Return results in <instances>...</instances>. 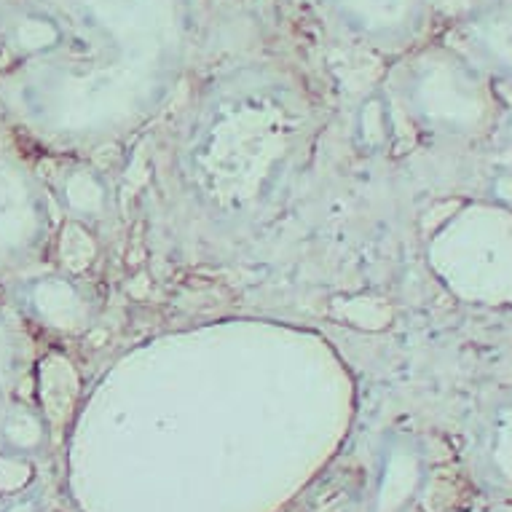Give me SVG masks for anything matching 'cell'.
I'll return each instance as SVG.
<instances>
[{"instance_id": "6da1fadb", "label": "cell", "mask_w": 512, "mask_h": 512, "mask_svg": "<svg viewBox=\"0 0 512 512\" xmlns=\"http://www.w3.org/2000/svg\"><path fill=\"white\" fill-rule=\"evenodd\" d=\"M62 43L0 70L11 135L84 156L143 124L202 51L210 0H35Z\"/></svg>"}, {"instance_id": "7a4b0ae2", "label": "cell", "mask_w": 512, "mask_h": 512, "mask_svg": "<svg viewBox=\"0 0 512 512\" xmlns=\"http://www.w3.org/2000/svg\"><path fill=\"white\" fill-rule=\"evenodd\" d=\"M381 89L416 145L472 148L499 129L510 97L443 35L389 62Z\"/></svg>"}, {"instance_id": "3957f363", "label": "cell", "mask_w": 512, "mask_h": 512, "mask_svg": "<svg viewBox=\"0 0 512 512\" xmlns=\"http://www.w3.org/2000/svg\"><path fill=\"white\" fill-rule=\"evenodd\" d=\"M59 223L38 164L11 140L0 143V285L49 269Z\"/></svg>"}, {"instance_id": "277c9868", "label": "cell", "mask_w": 512, "mask_h": 512, "mask_svg": "<svg viewBox=\"0 0 512 512\" xmlns=\"http://www.w3.org/2000/svg\"><path fill=\"white\" fill-rule=\"evenodd\" d=\"M322 33L346 49L395 62L440 30L435 0H306Z\"/></svg>"}, {"instance_id": "5b68a950", "label": "cell", "mask_w": 512, "mask_h": 512, "mask_svg": "<svg viewBox=\"0 0 512 512\" xmlns=\"http://www.w3.org/2000/svg\"><path fill=\"white\" fill-rule=\"evenodd\" d=\"M0 301L27 328H38L54 336L84 333L94 319V298L92 290L86 287V279L57 266L3 282Z\"/></svg>"}, {"instance_id": "8992f818", "label": "cell", "mask_w": 512, "mask_h": 512, "mask_svg": "<svg viewBox=\"0 0 512 512\" xmlns=\"http://www.w3.org/2000/svg\"><path fill=\"white\" fill-rule=\"evenodd\" d=\"M437 35L512 100V0H483L445 19Z\"/></svg>"}, {"instance_id": "52a82bcc", "label": "cell", "mask_w": 512, "mask_h": 512, "mask_svg": "<svg viewBox=\"0 0 512 512\" xmlns=\"http://www.w3.org/2000/svg\"><path fill=\"white\" fill-rule=\"evenodd\" d=\"M49 188L59 218L84 226L94 234L108 226L116 215V196L110 188L108 175L84 156L49 153L46 161H35Z\"/></svg>"}, {"instance_id": "ba28073f", "label": "cell", "mask_w": 512, "mask_h": 512, "mask_svg": "<svg viewBox=\"0 0 512 512\" xmlns=\"http://www.w3.org/2000/svg\"><path fill=\"white\" fill-rule=\"evenodd\" d=\"M480 475L512 494V389L488 400L470 419Z\"/></svg>"}, {"instance_id": "9c48e42d", "label": "cell", "mask_w": 512, "mask_h": 512, "mask_svg": "<svg viewBox=\"0 0 512 512\" xmlns=\"http://www.w3.org/2000/svg\"><path fill=\"white\" fill-rule=\"evenodd\" d=\"M62 30L35 0H0V70L59 49Z\"/></svg>"}, {"instance_id": "30bf717a", "label": "cell", "mask_w": 512, "mask_h": 512, "mask_svg": "<svg viewBox=\"0 0 512 512\" xmlns=\"http://www.w3.org/2000/svg\"><path fill=\"white\" fill-rule=\"evenodd\" d=\"M35 365L30 328L0 301V405L17 397Z\"/></svg>"}, {"instance_id": "8fae6325", "label": "cell", "mask_w": 512, "mask_h": 512, "mask_svg": "<svg viewBox=\"0 0 512 512\" xmlns=\"http://www.w3.org/2000/svg\"><path fill=\"white\" fill-rule=\"evenodd\" d=\"M397 116L392 102H389L387 92L376 86L373 92L360 102V108L354 113L352 124V143L357 151L365 156H384L392 151L397 135Z\"/></svg>"}, {"instance_id": "7c38bea8", "label": "cell", "mask_w": 512, "mask_h": 512, "mask_svg": "<svg viewBox=\"0 0 512 512\" xmlns=\"http://www.w3.org/2000/svg\"><path fill=\"white\" fill-rule=\"evenodd\" d=\"M11 124L9 118H6V110H3V105H0V143H6V140H11Z\"/></svg>"}, {"instance_id": "4fadbf2b", "label": "cell", "mask_w": 512, "mask_h": 512, "mask_svg": "<svg viewBox=\"0 0 512 512\" xmlns=\"http://www.w3.org/2000/svg\"><path fill=\"white\" fill-rule=\"evenodd\" d=\"M478 3H483V0H459V6H462V9H470V6H478Z\"/></svg>"}]
</instances>
